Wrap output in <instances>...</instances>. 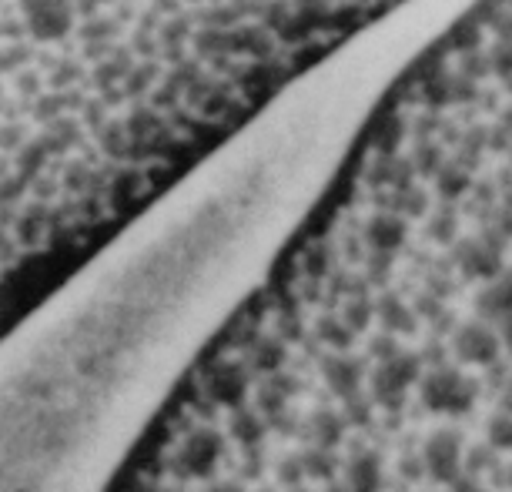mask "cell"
<instances>
[{
	"mask_svg": "<svg viewBox=\"0 0 512 492\" xmlns=\"http://www.w3.org/2000/svg\"><path fill=\"white\" fill-rule=\"evenodd\" d=\"M419 395L425 409L442 412V416H462L476 405V382L466 372L452 369V365H439L422 379Z\"/></svg>",
	"mask_w": 512,
	"mask_h": 492,
	"instance_id": "obj_1",
	"label": "cell"
},
{
	"mask_svg": "<svg viewBox=\"0 0 512 492\" xmlns=\"http://www.w3.org/2000/svg\"><path fill=\"white\" fill-rule=\"evenodd\" d=\"M419 365V355L409 352H395L389 359H379L372 372V402H379L382 409H399L412 389V382L419 379Z\"/></svg>",
	"mask_w": 512,
	"mask_h": 492,
	"instance_id": "obj_2",
	"label": "cell"
},
{
	"mask_svg": "<svg viewBox=\"0 0 512 492\" xmlns=\"http://www.w3.org/2000/svg\"><path fill=\"white\" fill-rule=\"evenodd\" d=\"M499 349H502V332H496V325L486 322V318H472V322L459 325L456 335H452V352L466 365L496 362Z\"/></svg>",
	"mask_w": 512,
	"mask_h": 492,
	"instance_id": "obj_3",
	"label": "cell"
},
{
	"mask_svg": "<svg viewBox=\"0 0 512 492\" xmlns=\"http://www.w3.org/2000/svg\"><path fill=\"white\" fill-rule=\"evenodd\" d=\"M425 472L442 486H452L462 476V436L456 429H436L422 446Z\"/></svg>",
	"mask_w": 512,
	"mask_h": 492,
	"instance_id": "obj_4",
	"label": "cell"
},
{
	"mask_svg": "<svg viewBox=\"0 0 512 492\" xmlns=\"http://www.w3.org/2000/svg\"><path fill=\"white\" fill-rule=\"evenodd\" d=\"M322 375L328 382V389H332L338 399H352V395H359V382H362V362L352 359V355L345 352H335L328 355L322 362Z\"/></svg>",
	"mask_w": 512,
	"mask_h": 492,
	"instance_id": "obj_5",
	"label": "cell"
},
{
	"mask_svg": "<svg viewBox=\"0 0 512 492\" xmlns=\"http://www.w3.org/2000/svg\"><path fill=\"white\" fill-rule=\"evenodd\" d=\"M372 305H375V318L382 322V332H389V335H412L415 325H419L415 308L395 292H382Z\"/></svg>",
	"mask_w": 512,
	"mask_h": 492,
	"instance_id": "obj_6",
	"label": "cell"
},
{
	"mask_svg": "<svg viewBox=\"0 0 512 492\" xmlns=\"http://www.w3.org/2000/svg\"><path fill=\"white\" fill-rule=\"evenodd\" d=\"M221 456V436L218 432L201 429L188 439L185 452H181V466H185L191 476H208L215 469V462Z\"/></svg>",
	"mask_w": 512,
	"mask_h": 492,
	"instance_id": "obj_7",
	"label": "cell"
},
{
	"mask_svg": "<svg viewBox=\"0 0 512 492\" xmlns=\"http://www.w3.org/2000/svg\"><path fill=\"white\" fill-rule=\"evenodd\" d=\"M245 392H248V372L235 362L218 365V369L208 375V395L218 405H238L245 399Z\"/></svg>",
	"mask_w": 512,
	"mask_h": 492,
	"instance_id": "obj_8",
	"label": "cell"
},
{
	"mask_svg": "<svg viewBox=\"0 0 512 492\" xmlns=\"http://www.w3.org/2000/svg\"><path fill=\"white\" fill-rule=\"evenodd\" d=\"M345 486L352 492H379L382 489V462L375 452H359L352 456L349 469H345Z\"/></svg>",
	"mask_w": 512,
	"mask_h": 492,
	"instance_id": "obj_9",
	"label": "cell"
},
{
	"mask_svg": "<svg viewBox=\"0 0 512 492\" xmlns=\"http://www.w3.org/2000/svg\"><path fill=\"white\" fill-rule=\"evenodd\" d=\"M315 335L322 339L332 352H349L352 342H355V332L345 318H332V315H322L315 325Z\"/></svg>",
	"mask_w": 512,
	"mask_h": 492,
	"instance_id": "obj_10",
	"label": "cell"
},
{
	"mask_svg": "<svg viewBox=\"0 0 512 492\" xmlns=\"http://www.w3.org/2000/svg\"><path fill=\"white\" fill-rule=\"evenodd\" d=\"M251 362L262 372H275L285 362V349L275 339H255L251 342Z\"/></svg>",
	"mask_w": 512,
	"mask_h": 492,
	"instance_id": "obj_11",
	"label": "cell"
},
{
	"mask_svg": "<svg viewBox=\"0 0 512 492\" xmlns=\"http://www.w3.org/2000/svg\"><path fill=\"white\" fill-rule=\"evenodd\" d=\"M375 315V305L369 302L365 295H355L349 298V305H345V322L352 325V332H365Z\"/></svg>",
	"mask_w": 512,
	"mask_h": 492,
	"instance_id": "obj_12",
	"label": "cell"
},
{
	"mask_svg": "<svg viewBox=\"0 0 512 492\" xmlns=\"http://www.w3.org/2000/svg\"><path fill=\"white\" fill-rule=\"evenodd\" d=\"M305 472L308 476H315V479H328L332 476V469H335V459H332V452H328L325 446H315V449H308L305 456Z\"/></svg>",
	"mask_w": 512,
	"mask_h": 492,
	"instance_id": "obj_13",
	"label": "cell"
},
{
	"mask_svg": "<svg viewBox=\"0 0 512 492\" xmlns=\"http://www.w3.org/2000/svg\"><path fill=\"white\" fill-rule=\"evenodd\" d=\"M315 432H318V446H335L342 439V419L332 416V412H318L315 416Z\"/></svg>",
	"mask_w": 512,
	"mask_h": 492,
	"instance_id": "obj_14",
	"label": "cell"
},
{
	"mask_svg": "<svg viewBox=\"0 0 512 492\" xmlns=\"http://www.w3.org/2000/svg\"><path fill=\"white\" fill-rule=\"evenodd\" d=\"M486 436L492 449H512V416H492Z\"/></svg>",
	"mask_w": 512,
	"mask_h": 492,
	"instance_id": "obj_15",
	"label": "cell"
},
{
	"mask_svg": "<svg viewBox=\"0 0 512 492\" xmlns=\"http://www.w3.org/2000/svg\"><path fill=\"white\" fill-rule=\"evenodd\" d=\"M231 432H235L245 446H251V442L262 439V422L255 416H248V412H241V416H235V422H231Z\"/></svg>",
	"mask_w": 512,
	"mask_h": 492,
	"instance_id": "obj_16",
	"label": "cell"
},
{
	"mask_svg": "<svg viewBox=\"0 0 512 492\" xmlns=\"http://www.w3.org/2000/svg\"><path fill=\"white\" fill-rule=\"evenodd\" d=\"M305 476H308V472H305V462H302V459H288V462H282V482H285V486L298 489V482H302Z\"/></svg>",
	"mask_w": 512,
	"mask_h": 492,
	"instance_id": "obj_17",
	"label": "cell"
},
{
	"mask_svg": "<svg viewBox=\"0 0 512 492\" xmlns=\"http://www.w3.org/2000/svg\"><path fill=\"white\" fill-rule=\"evenodd\" d=\"M345 409H349L352 422H359V426H365V422H369V402L359 399V395H352V399H345Z\"/></svg>",
	"mask_w": 512,
	"mask_h": 492,
	"instance_id": "obj_18",
	"label": "cell"
},
{
	"mask_svg": "<svg viewBox=\"0 0 512 492\" xmlns=\"http://www.w3.org/2000/svg\"><path fill=\"white\" fill-rule=\"evenodd\" d=\"M499 332H502V345H506V349L512 352V312L499 322Z\"/></svg>",
	"mask_w": 512,
	"mask_h": 492,
	"instance_id": "obj_19",
	"label": "cell"
},
{
	"mask_svg": "<svg viewBox=\"0 0 512 492\" xmlns=\"http://www.w3.org/2000/svg\"><path fill=\"white\" fill-rule=\"evenodd\" d=\"M208 492H241V489L235 486V482H218V486L208 489Z\"/></svg>",
	"mask_w": 512,
	"mask_h": 492,
	"instance_id": "obj_20",
	"label": "cell"
},
{
	"mask_svg": "<svg viewBox=\"0 0 512 492\" xmlns=\"http://www.w3.org/2000/svg\"><path fill=\"white\" fill-rule=\"evenodd\" d=\"M328 492H352L349 486H335V489H328Z\"/></svg>",
	"mask_w": 512,
	"mask_h": 492,
	"instance_id": "obj_21",
	"label": "cell"
},
{
	"mask_svg": "<svg viewBox=\"0 0 512 492\" xmlns=\"http://www.w3.org/2000/svg\"><path fill=\"white\" fill-rule=\"evenodd\" d=\"M292 492H302V489H292Z\"/></svg>",
	"mask_w": 512,
	"mask_h": 492,
	"instance_id": "obj_22",
	"label": "cell"
},
{
	"mask_svg": "<svg viewBox=\"0 0 512 492\" xmlns=\"http://www.w3.org/2000/svg\"><path fill=\"white\" fill-rule=\"evenodd\" d=\"M262 492H268V489H262Z\"/></svg>",
	"mask_w": 512,
	"mask_h": 492,
	"instance_id": "obj_23",
	"label": "cell"
}]
</instances>
